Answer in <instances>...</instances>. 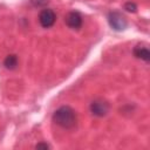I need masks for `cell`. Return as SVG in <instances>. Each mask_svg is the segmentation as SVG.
I'll return each instance as SVG.
<instances>
[{
    "instance_id": "6da1fadb",
    "label": "cell",
    "mask_w": 150,
    "mask_h": 150,
    "mask_svg": "<svg viewBox=\"0 0 150 150\" xmlns=\"http://www.w3.org/2000/svg\"><path fill=\"white\" fill-rule=\"evenodd\" d=\"M52 120L56 125L61 127L62 129H67V130L74 129L77 124L76 111L69 105H62L57 108L53 112Z\"/></svg>"
},
{
    "instance_id": "7a4b0ae2",
    "label": "cell",
    "mask_w": 150,
    "mask_h": 150,
    "mask_svg": "<svg viewBox=\"0 0 150 150\" xmlns=\"http://www.w3.org/2000/svg\"><path fill=\"white\" fill-rule=\"evenodd\" d=\"M107 20L109 26L116 30V32H122L128 27V20L127 18L118 11H111L107 15Z\"/></svg>"
},
{
    "instance_id": "3957f363",
    "label": "cell",
    "mask_w": 150,
    "mask_h": 150,
    "mask_svg": "<svg viewBox=\"0 0 150 150\" xmlns=\"http://www.w3.org/2000/svg\"><path fill=\"white\" fill-rule=\"evenodd\" d=\"M89 109H90V112L94 116L104 117V116L108 115V112L110 110V104L108 103V101H105L103 98H96L90 103Z\"/></svg>"
},
{
    "instance_id": "277c9868",
    "label": "cell",
    "mask_w": 150,
    "mask_h": 150,
    "mask_svg": "<svg viewBox=\"0 0 150 150\" xmlns=\"http://www.w3.org/2000/svg\"><path fill=\"white\" fill-rule=\"evenodd\" d=\"M56 21V14L50 8H43L39 14V22L43 28H50Z\"/></svg>"
},
{
    "instance_id": "5b68a950",
    "label": "cell",
    "mask_w": 150,
    "mask_h": 150,
    "mask_svg": "<svg viewBox=\"0 0 150 150\" xmlns=\"http://www.w3.org/2000/svg\"><path fill=\"white\" fill-rule=\"evenodd\" d=\"M64 22L66 25L70 28V29H80L82 27V23H83V18L81 15L80 12L77 11H71L69 12L66 16H64Z\"/></svg>"
},
{
    "instance_id": "8992f818",
    "label": "cell",
    "mask_w": 150,
    "mask_h": 150,
    "mask_svg": "<svg viewBox=\"0 0 150 150\" xmlns=\"http://www.w3.org/2000/svg\"><path fill=\"white\" fill-rule=\"evenodd\" d=\"M132 54L136 59L143 60L145 62L150 61V52H149L148 47H145V46H141V45L135 46L134 49H132Z\"/></svg>"
},
{
    "instance_id": "52a82bcc",
    "label": "cell",
    "mask_w": 150,
    "mask_h": 150,
    "mask_svg": "<svg viewBox=\"0 0 150 150\" xmlns=\"http://www.w3.org/2000/svg\"><path fill=\"white\" fill-rule=\"evenodd\" d=\"M18 64H19V60H18V56L15 54H9L4 60V66H5L6 69L14 70L18 67Z\"/></svg>"
},
{
    "instance_id": "ba28073f",
    "label": "cell",
    "mask_w": 150,
    "mask_h": 150,
    "mask_svg": "<svg viewBox=\"0 0 150 150\" xmlns=\"http://www.w3.org/2000/svg\"><path fill=\"white\" fill-rule=\"evenodd\" d=\"M124 9L127 12H130V13H136L137 12V5L135 2H131V1H128L125 2L124 5Z\"/></svg>"
},
{
    "instance_id": "9c48e42d",
    "label": "cell",
    "mask_w": 150,
    "mask_h": 150,
    "mask_svg": "<svg viewBox=\"0 0 150 150\" xmlns=\"http://www.w3.org/2000/svg\"><path fill=\"white\" fill-rule=\"evenodd\" d=\"M30 4L34 7H45L48 4V0H30Z\"/></svg>"
},
{
    "instance_id": "30bf717a",
    "label": "cell",
    "mask_w": 150,
    "mask_h": 150,
    "mask_svg": "<svg viewBox=\"0 0 150 150\" xmlns=\"http://www.w3.org/2000/svg\"><path fill=\"white\" fill-rule=\"evenodd\" d=\"M35 148L36 149H50V145L48 144V143H45V142H41V143H38L36 145H35Z\"/></svg>"
}]
</instances>
